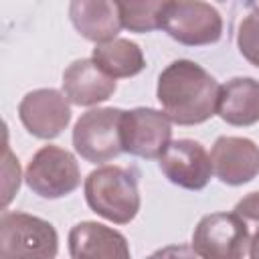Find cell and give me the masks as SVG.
<instances>
[{
	"label": "cell",
	"instance_id": "2e32d148",
	"mask_svg": "<svg viewBox=\"0 0 259 259\" xmlns=\"http://www.w3.org/2000/svg\"><path fill=\"white\" fill-rule=\"evenodd\" d=\"M91 59L113 79L134 77L144 71L146 59L138 42L130 38H111L105 42H97Z\"/></svg>",
	"mask_w": 259,
	"mask_h": 259
},
{
	"label": "cell",
	"instance_id": "ba28073f",
	"mask_svg": "<svg viewBox=\"0 0 259 259\" xmlns=\"http://www.w3.org/2000/svg\"><path fill=\"white\" fill-rule=\"evenodd\" d=\"M172 142V119L154 107H134L121 115V148L125 154L154 160Z\"/></svg>",
	"mask_w": 259,
	"mask_h": 259
},
{
	"label": "cell",
	"instance_id": "7c38bea8",
	"mask_svg": "<svg viewBox=\"0 0 259 259\" xmlns=\"http://www.w3.org/2000/svg\"><path fill=\"white\" fill-rule=\"evenodd\" d=\"M115 79L109 77L93 59H77L63 73V93L79 107L107 101L115 93Z\"/></svg>",
	"mask_w": 259,
	"mask_h": 259
},
{
	"label": "cell",
	"instance_id": "5bb4252c",
	"mask_svg": "<svg viewBox=\"0 0 259 259\" xmlns=\"http://www.w3.org/2000/svg\"><path fill=\"white\" fill-rule=\"evenodd\" d=\"M69 20L73 28L91 42H105L123 28L113 0H71Z\"/></svg>",
	"mask_w": 259,
	"mask_h": 259
},
{
	"label": "cell",
	"instance_id": "7a4b0ae2",
	"mask_svg": "<svg viewBox=\"0 0 259 259\" xmlns=\"http://www.w3.org/2000/svg\"><path fill=\"white\" fill-rule=\"evenodd\" d=\"M89 208L115 225H127L140 212L138 176L121 166H99L83 184Z\"/></svg>",
	"mask_w": 259,
	"mask_h": 259
},
{
	"label": "cell",
	"instance_id": "7402d4cb",
	"mask_svg": "<svg viewBox=\"0 0 259 259\" xmlns=\"http://www.w3.org/2000/svg\"><path fill=\"white\" fill-rule=\"evenodd\" d=\"M219 2H227V0H219Z\"/></svg>",
	"mask_w": 259,
	"mask_h": 259
},
{
	"label": "cell",
	"instance_id": "ac0fdd59",
	"mask_svg": "<svg viewBox=\"0 0 259 259\" xmlns=\"http://www.w3.org/2000/svg\"><path fill=\"white\" fill-rule=\"evenodd\" d=\"M237 47L245 61L259 67V6L243 16L237 28Z\"/></svg>",
	"mask_w": 259,
	"mask_h": 259
},
{
	"label": "cell",
	"instance_id": "9a60e30c",
	"mask_svg": "<svg viewBox=\"0 0 259 259\" xmlns=\"http://www.w3.org/2000/svg\"><path fill=\"white\" fill-rule=\"evenodd\" d=\"M217 115L229 125H255L259 121V81L253 77H233L221 85Z\"/></svg>",
	"mask_w": 259,
	"mask_h": 259
},
{
	"label": "cell",
	"instance_id": "9c48e42d",
	"mask_svg": "<svg viewBox=\"0 0 259 259\" xmlns=\"http://www.w3.org/2000/svg\"><path fill=\"white\" fill-rule=\"evenodd\" d=\"M71 101L65 93L45 87L28 91L18 103V117L24 130L38 140H53L71 121Z\"/></svg>",
	"mask_w": 259,
	"mask_h": 259
},
{
	"label": "cell",
	"instance_id": "d6986e66",
	"mask_svg": "<svg viewBox=\"0 0 259 259\" xmlns=\"http://www.w3.org/2000/svg\"><path fill=\"white\" fill-rule=\"evenodd\" d=\"M20 186V166L18 160L12 158L10 150L6 148V164H4V206L12 200L14 192H18Z\"/></svg>",
	"mask_w": 259,
	"mask_h": 259
},
{
	"label": "cell",
	"instance_id": "277c9868",
	"mask_svg": "<svg viewBox=\"0 0 259 259\" xmlns=\"http://www.w3.org/2000/svg\"><path fill=\"white\" fill-rule=\"evenodd\" d=\"M121 115L119 107H95L85 111L73 127L75 152L91 162L103 164L117 158L121 148Z\"/></svg>",
	"mask_w": 259,
	"mask_h": 259
},
{
	"label": "cell",
	"instance_id": "52a82bcc",
	"mask_svg": "<svg viewBox=\"0 0 259 259\" xmlns=\"http://www.w3.org/2000/svg\"><path fill=\"white\" fill-rule=\"evenodd\" d=\"M249 225L233 212L204 214L192 233L194 255L206 259H239L249 255Z\"/></svg>",
	"mask_w": 259,
	"mask_h": 259
},
{
	"label": "cell",
	"instance_id": "44dd1931",
	"mask_svg": "<svg viewBox=\"0 0 259 259\" xmlns=\"http://www.w3.org/2000/svg\"><path fill=\"white\" fill-rule=\"evenodd\" d=\"M249 257L259 259V229H255V233L251 235V241H249Z\"/></svg>",
	"mask_w": 259,
	"mask_h": 259
},
{
	"label": "cell",
	"instance_id": "e0dca14e",
	"mask_svg": "<svg viewBox=\"0 0 259 259\" xmlns=\"http://www.w3.org/2000/svg\"><path fill=\"white\" fill-rule=\"evenodd\" d=\"M121 26L130 32H152L162 26V18L172 0H113Z\"/></svg>",
	"mask_w": 259,
	"mask_h": 259
},
{
	"label": "cell",
	"instance_id": "8992f818",
	"mask_svg": "<svg viewBox=\"0 0 259 259\" xmlns=\"http://www.w3.org/2000/svg\"><path fill=\"white\" fill-rule=\"evenodd\" d=\"M24 180L40 198L57 200L77 190L81 184V170L69 150L49 144L34 152L26 166Z\"/></svg>",
	"mask_w": 259,
	"mask_h": 259
},
{
	"label": "cell",
	"instance_id": "3957f363",
	"mask_svg": "<svg viewBox=\"0 0 259 259\" xmlns=\"http://www.w3.org/2000/svg\"><path fill=\"white\" fill-rule=\"evenodd\" d=\"M59 253L55 227L34 214L4 210L0 217V257L53 259Z\"/></svg>",
	"mask_w": 259,
	"mask_h": 259
},
{
	"label": "cell",
	"instance_id": "30bf717a",
	"mask_svg": "<svg viewBox=\"0 0 259 259\" xmlns=\"http://www.w3.org/2000/svg\"><path fill=\"white\" fill-rule=\"evenodd\" d=\"M158 160L162 174L172 184L186 190H202L212 176L210 156L196 140L180 138L170 142Z\"/></svg>",
	"mask_w": 259,
	"mask_h": 259
},
{
	"label": "cell",
	"instance_id": "8fae6325",
	"mask_svg": "<svg viewBox=\"0 0 259 259\" xmlns=\"http://www.w3.org/2000/svg\"><path fill=\"white\" fill-rule=\"evenodd\" d=\"M210 162L223 184L243 186L259 174V146L249 138L221 136L212 144Z\"/></svg>",
	"mask_w": 259,
	"mask_h": 259
},
{
	"label": "cell",
	"instance_id": "6da1fadb",
	"mask_svg": "<svg viewBox=\"0 0 259 259\" xmlns=\"http://www.w3.org/2000/svg\"><path fill=\"white\" fill-rule=\"evenodd\" d=\"M221 85L198 63L172 61L158 77L156 97L162 111L178 125H198L217 115Z\"/></svg>",
	"mask_w": 259,
	"mask_h": 259
},
{
	"label": "cell",
	"instance_id": "ffe728a7",
	"mask_svg": "<svg viewBox=\"0 0 259 259\" xmlns=\"http://www.w3.org/2000/svg\"><path fill=\"white\" fill-rule=\"evenodd\" d=\"M249 227L253 225L255 229H259V192H249L247 196H243L235 208H233Z\"/></svg>",
	"mask_w": 259,
	"mask_h": 259
},
{
	"label": "cell",
	"instance_id": "5b68a950",
	"mask_svg": "<svg viewBox=\"0 0 259 259\" xmlns=\"http://www.w3.org/2000/svg\"><path fill=\"white\" fill-rule=\"evenodd\" d=\"M160 28L180 45L206 47L221 40L223 16L204 0H172Z\"/></svg>",
	"mask_w": 259,
	"mask_h": 259
},
{
	"label": "cell",
	"instance_id": "4fadbf2b",
	"mask_svg": "<svg viewBox=\"0 0 259 259\" xmlns=\"http://www.w3.org/2000/svg\"><path fill=\"white\" fill-rule=\"evenodd\" d=\"M69 255L73 259H127V239L101 223L81 221L69 231Z\"/></svg>",
	"mask_w": 259,
	"mask_h": 259
}]
</instances>
